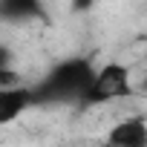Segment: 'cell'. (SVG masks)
I'll list each match as a JSON object with an SVG mask.
<instances>
[{"instance_id":"7a4b0ae2","label":"cell","mask_w":147,"mask_h":147,"mask_svg":"<svg viewBox=\"0 0 147 147\" xmlns=\"http://www.w3.org/2000/svg\"><path fill=\"white\" fill-rule=\"evenodd\" d=\"M133 95V81H130V69L118 61L104 63L101 69H95V75L90 81V87L81 95L84 107H95V104H107L115 98H130Z\"/></svg>"},{"instance_id":"ba28073f","label":"cell","mask_w":147,"mask_h":147,"mask_svg":"<svg viewBox=\"0 0 147 147\" xmlns=\"http://www.w3.org/2000/svg\"><path fill=\"white\" fill-rule=\"evenodd\" d=\"M95 0H72V12H90Z\"/></svg>"},{"instance_id":"8992f818","label":"cell","mask_w":147,"mask_h":147,"mask_svg":"<svg viewBox=\"0 0 147 147\" xmlns=\"http://www.w3.org/2000/svg\"><path fill=\"white\" fill-rule=\"evenodd\" d=\"M15 84H20L18 69H12V66H0V87H15Z\"/></svg>"},{"instance_id":"5b68a950","label":"cell","mask_w":147,"mask_h":147,"mask_svg":"<svg viewBox=\"0 0 147 147\" xmlns=\"http://www.w3.org/2000/svg\"><path fill=\"white\" fill-rule=\"evenodd\" d=\"M107 141L118 144V147H144L147 144V121L141 115H130L107 133Z\"/></svg>"},{"instance_id":"6da1fadb","label":"cell","mask_w":147,"mask_h":147,"mask_svg":"<svg viewBox=\"0 0 147 147\" xmlns=\"http://www.w3.org/2000/svg\"><path fill=\"white\" fill-rule=\"evenodd\" d=\"M92 75L95 69L87 58H66L35 87V98L38 101H69V98L81 101Z\"/></svg>"},{"instance_id":"277c9868","label":"cell","mask_w":147,"mask_h":147,"mask_svg":"<svg viewBox=\"0 0 147 147\" xmlns=\"http://www.w3.org/2000/svg\"><path fill=\"white\" fill-rule=\"evenodd\" d=\"M0 20H3V23L46 20L43 0H0Z\"/></svg>"},{"instance_id":"3957f363","label":"cell","mask_w":147,"mask_h":147,"mask_svg":"<svg viewBox=\"0 0 147 147\" xmlns=\"http://www.w3.org/2000/svg\"><path fill=\"white\" fill-rule=\"evenodd\" d=\"M32 104H38L35 98V87H0V124H9L15 118H20Z\"/></svg>"},{"instance_id":"52a82bcc","label":"cell","mask_w":147,"mask_h":147,"mask_svg":"<svg viewBox=\"0 0 147 147\" xmlns=\"http://www.w3.org/2000/svg\"><path fill=\"white\" fill-rule=\"evenodd\" d=\"M12 49L9 46H3V43H0V66H12Z\"/></svg>"}]
</instances>
